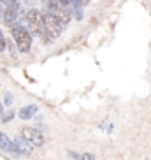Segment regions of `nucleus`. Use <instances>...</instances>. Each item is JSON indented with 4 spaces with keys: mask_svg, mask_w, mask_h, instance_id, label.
Returning a JSON list of instances; mask_svg holds the SVG:
<instances>
[{
    "mask_svg": "<svg viewBox=\"0 0 151 160\" xmlns=\"http://www.w3.org/2000/svg\"><path fill=\"white\" fill-rule=\"evenodd\" d=\"M25 18H27V28L30 30V33H32L33 37L42 39L46 44L51 42V39L47 37V33H46L44 11H41V9H30V11H27Z\"/></svg>",
    "mask_w": 151,
    "mask_h": 160,
    "instance_id": "nucleus-1",
    "label": "nucleus"
},
{
    "mask_svg": "<svg viewBox=\"0 0 151 160\" xmlns=\"http://www.w3.org/2000/svg\"><path fill=\"white\" fill-rule=\"evenodd\" d=\"M11 33H12L14 44H16L19 53H28L30 49H32L33 35L30 33V30H27L25 27H21V25H14V27H11Z\"/></svg>",
    "mask_w": 151,
    "mask_h": 160,
    "instance_id": "nucleus-2",
    "label": "nucleus"
},
{
    "mask_svg": "<svg viewBox=\"0 0 151 160\" xmlns=\"http://www.w3.org/2000/svg\"><path fill=\"white\" fill-rule=\"evenodd\" d=\"M44 23H46V33L51 41H55V39H58L61 35L63 25H61L51 12H47V11H44Z\"/></svg>",
    "mask_w": 151,
    "mask_h": 160,
    "instance_id": "nucleus-3",
    "label": "nucleus"
},
{
    "mask_svg": "<svg viewBox=\"0 0 151 160\" xmlns=\"http://www.w3.org/2000/svg\"><path fill=\"white\" fill-rule=\"evenodd\" d=\"M19 136L25 137V139H27L30 144H33V146H42L44 144V136L33 127H21Z\"/></svg>",
    "mask_w": 151,
    "mask_h": 160,
    "instance_id": "nucleus-4",
    "label": "nucleus"
},
{
    "mask_svg": "<svg viewBox=\"0 0 151 160\" xmlns=\"http://www.w3.org/2000/svg\"><path fill=\"white\" fill-rule=\"evenodd\" d=\"M19 16H21V2H19V4L7 5V7H5V11H4L2 19H4V23L7 25V27H14Z\"/></svg>",
    "mask_w": 151,
    "mask_h": 160,
    "instance_id": "nucleus-5",
    "label": "nucleus"
},
{
    "mask_svg": "<svg viewBox=\"0 0 151 160\" xmlns=\"http://www.w3.org/2000/svg\"><path fill=\"white\" fill-rule=\"evenodd\" d=\"M14 146L18 148V151L21 153V157H30L32 151H33V144H30V142L21 136L14 137Z\"/></svg>",
    "mask_w": 151,
    "mask_h": 160,
    "instance_id": "nucleus-6",
    "label": "nucleus"
},
{
    "mask_svg": "<svg viewBox=\"0 0 151 160\" xmlns=\"http://www.w3.org/2000/svg\"><path fill=\"white\" fill-rule=\"evenodd\" d=\"M33 114H37V106L35 104H28V106H25V108L19 109L18 116L21 120H30V118H33Z\"/></svg>",
    "mask_w": 151,
    "mask_h": 160,
    "instance_id": "nucleus-7",
    "label": "nucleus"
},
{
    "mask_svg": "<svg viewBox=\"0 0 151 160\" xmlns=\"http://www.w3.org/2000/svg\"><path fill=\"white\" fill-rule=\"evenodd\" d=\"M14 116H16V113H14V111H7V113H4V116L0 118V120H2L4 123H7V122H11V120H12Z\"/></svg>",
    "mask_w": 151,
    "mask_h": 160,
    "instance_id": "nucleus-8",
    "label": "nucleus"
},
{
    "mask_svg": "<svg viewBox=\"0 0 151 160\" xmlns=\"http://www.w3.org/2000/svg\"><path fill=\"white\" fill-rule=\"evenodd\" d=\"M7 48H9V55H11V58H16V44H12V41H7Z\"/></svg>",
    "mask_w": 151,
    "mask_h": 160,
    "instance_id": "nucleus-9",
    "label": "nucleus"
},
{
    "mask_svg": "<svg viewBox=\"0 0 151 160\" xmlns=\"http://www.w3.org/2000/svg\"><path fill=\"white\" fill-rule=\"evenodd\" d=\"M5 48H7V39H5L4 32H2V30H0V53L4 51Z\"/></svg>",
    "mask_w": 151,
    "mask_h": 160,
    "instance_id": "nucleus-10",
    "label": "nucleus"
},
{
    "mask_svg": "<svg viewBox=\"0 0 151 160\" xmlns=\"http://www.w3.org/2000/svg\"><path fill=\"white\" fill-rule=\"evenodd\" d=\"M12 102H14V97H12V93H9V92H7V93H5V97H4V104H5V106H11Z\"/></svg>",
    "mask_w": 151,
    "mask_h": 160,
    "instance_id": "nucleus-11",
    "label": "nucleus"
},
{
    "mask_svg": "<svg viewBox=\"0 0 151 160\" xmlns=\"http://www.w3.org/2000/svg\"><path fill=\"white\" fill-rule=\"evenodd\" d=\"M81 160H95V155L93 153H83V155H81Z\"/></svg>",
    "mask_w": 151,
    "mask_h": 160,
    "instance_id": "nucleus-12",
    "label": "nucleus"
},
{
    "mask_svg": "<svg viewBox=\"0 0 151 160\" xmlns=\"http://www.w3.org/2000/svg\"><path fill=\"white\" fill-rule=\"evenodd\" d=\"M0 2H2L5 7H7V5H12V4H19V0H0Z\"/></svg>",
    "mask_w": 151,
    "mask_h": 160,
    "instance_id": "nucleus-13",
    "label": "nucleus"
},
{
    "mask_svg": "<svg viewBox=\"0 0 151 160\" xmlns=\"http://www.w3.org/2000/svg\"><path fill=\"white\" fill-rule=\"evenodd\" d=\"M72 2H76V4L83 5V7H85V5H88V4H90V0H72Z\"/></svg>",
    "mask_w": 151,
    "mask_h": 160,
    "instance_id": "nucleus-14",
    "label": "nucleus"
},
{
    "mask_svg": "<svg viewBox=\"0 0 151 160\" xmlns=\"http://www.w3.org/2000/svg\"><path fill=\"white\" fill-rule=\"evenodd\" d=\"M58 2H60V4H63V5L67 7V5H69V4L72 2V0H58Z\"/></svg>",
    "mask_w": 151,
    "mask_h": 160,
    "instance_id": "nucleus-15",
    "label": "nucleus"
},
{
    "mask_svg": "<svg viewBox=\"0 0 151 160\" xmlns=\"http://www.w3.org/2000/svg\"><path fill=\"white\" fill-rule=\"evenodd\" d=\"M2 116H4V104L0 102V118H2Z\"/></svg>",
    "mask_w": 151,
    "mask_h": 160,
    "instance_id": "nucleus-16",
    "label": "nucleus"
}]
</instances>
